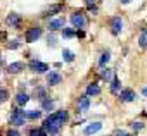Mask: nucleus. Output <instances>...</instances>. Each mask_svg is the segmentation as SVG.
<instances>
[{"label": "nucleus", "instance_id": "nucleus-1", "mask_svg": "<svg viewBox=\"0 0 147 136\" xmlns=\"http://www.w3.org/2000/svg\"><path fill=\"white\" fill-rule=\"evenodd\" d=\"M45 121H47V122H52V124L62 126V124H66V121H67V112H66V110H57V112L50 114Z\"/></svg>", "mask_w": 147, "mask_h": 136}, {"label": "nucleus", "instance_id": "nucleus-2", "mask_svg": "<svg viewBox=\"0 0 147 136\" xmlns=\"http://www.w3.org/2000/svg\"><path fill=\"white\" fill-rule=\"evenodd\" d=\"M24 119H26V112L21 110V109H14V110L11 112L9 122L14 124V126H23V124H24Z\"/></svg>", "mask_w": 147, "mask_h": 136}, {"label": "nucleus", "instance_id": "nucleus-3", "mask_svg": "<svg viewBox=\"0 0 147 136\" xmlns=\"http://www.w3.org/2000/svg\"><path fill=\"white\" fill-rule=\"evenodd\" d=\"M71 24L75 28H85L87 26V17L83 12H75L71 14Z\"/></svg>", "mask_w": 147, "mask_h": 136}, {"label": "nucleus", "instance_id": "nucleus-4", "mask_svg": "<svg viewBox=\"0 0 147 136\" xmlns=\"http://www.w3.org/2000/svg\"><path fill=\"white\" fill-rule=\"evenodd\" d=\"M28 69H31L33 73H47V69H49V65L45 64V62H40V60H30L28 62Z\"/></svg>", "mask_w": 147, "mask_h": 136}, {"label": "nucleus", "instance_id": "nucleus-5", "mask_svg": "<svg viewBox=\"0 0 147 136\" xmlns=\"http://www.w3.org/2000/svg\"><path fill=\"white\" fill-rule=\"evenodd\" d=\"M42 28H38V26H33V28H30L28 31H26V41L28 43H35L40 36H42Z\"/></svg>", "mask_w": 147, "mask_h": 136}, {"label": "nucleus", "instance_id": "nucleus-6", "mask_svg": "<svg viewBox=\"0 0 147 136\" xmlns=\"http://www.w3.org/2000/svg\"><path fill=\"white\" fill-rule=\"evenodd\" d=\"M135 91L133 90H130V88H125V90H121L119 91V100L121 102H133L135 100Z\"/></svg>", "mask_w": 147, "mask_h": 136}, {"label": "nucleus", "instance_id": "nucleus-7", "mask_svg": "<svg viewBox=\"0 0 147 136\" xmlns=\"http://www.w3.org/2000/svg\"><path fill=\"white\" fill-rule=\"evenodd\" d=\"M100 129H102V122H99V121H97V122L88 124V126L83 129V134H85V136H92V134H95V133H97V131H100Z\"/></svg>", "mask_w": 147, "mask_h": 136}, {"label": "nucleus", "instance_id": "nucleus-8", "mask_svg": "<svg viewBox=\"0 0 147 136\" xmlns=\"http://www.w3.org/2000/svg\"><path fill=\"white\" fill-rule=\"evenodd\" d=\"M5 21H7V24H9L11 28H16V29H18V28L21 26V16H19V14H16V12L9 14Z\"/></svg>", "mask_w": 147, "mask_h": 136}, {"label": "nucleus", "instance_id": "nucleus-9", "mask_svg": "<svg viewBox=\"0 0 147 136\" xmlns=\"http://www.w3.org/2000/svg\"><path fill=\"white\" fill-rule=\"evenodd\" d=\"M111 31H113V35H119L123 31V21H121V17H113L111 19Z\"/></svg>", "mask_w": 147, "mask_h": 136}, {"label": "nucleus", "instance_id": "nucleus-10", "mask_svg": "<svg viewBox=\"0 0 147 136\" xmlns=\"http://www.w3.org/2000/svg\"><path fill=\"white\" fill-rule=\"evenodd\" d=\"M23 69H24V64H23V62H12V64L7 65V73H9V74H18V73H21Z\"/></svg>", "mask_w": 147, "mask_h": 136}, {"label": "nucleus", "instance_id": "nucleus-11", "mask_svg": "<svg viewBox=\"0 0 147 136\" xmlns=\"http://www.w3.org/2000/svg\"><path fill=\"white\" fill-rule=\"evenodd\" d=\"M47 81H49L50 86H55V85H59V83L62 81V76H61L59 73H49V74H47Z\"/></svg>", "mask_w": 147, "mask_h": 136}, {"label": "nucleus", "instance_id": "nucleus-12", "mask_svg": "<svg viewBox=\"0 0 147 136\" xmlns=\"http://www.w3.org/2000/svg\"><path fill=\"white\" fill-rule=\"evenodd\" d=\"M64 17H59V19H52L50 21V24H49V28H50V31H57V29H61L62 26H64Z\"/></svg>", "mask_w": 147, "mask_h": 136}, {"label": "nucleus", "instance_id": "nucleus-13", "mask_svg": "<svg viewBox=\"0 0 147 136\" xmlns=\"http://www.w3.org/2000/svg\"><path fill=\"white\" fill-rule=\"evenodd\" d=\"M119 88H121V81L118 78H113L111 79V93L113 95H119Z\"/></svg>", "mask_w": 147, "mask_h": 136}, {"label": "nucleus", "instance_id": "nucleus-14", "mask_svg": "<svg viewBox=\"0 0 147 136\" xmlns=\"http://www.w3.org/2000/svg\"><path fill=\"white\" fill-rule=\"evenodd\" d=\"M88 109H90V98H88V95H83L80 98V110L82 112H87Z\"/></svg>", "mask_w": 147, "mask_h": 136}, {"label": "nucleus", "instance_id": "nucleus-15", "mask_svg": "<svg viewBox=\"0 0 147 136\" xmlns=\"http://www.w3.org/2000/svg\"><path fill=\"white\" fill-rule=\"evenodd\" d=\"M28 100H30V97H28L26 93H23V91H19V93H18V97H16V103H18L19 107L26 105V103H28Z\"/></svg>", "mask_w": 147, "mask_h": 136}, {"label": "nucleus", "instance_id": "nucleus-16", "mask_svg": "<svg viewBox=\"0 0 147 136\" xmlns=\"http://www.w3.org/2000/svg\"><path fill=\"white\" fill-rule=\"evenodd\" d=\"M99 93H100L99 85H95V83L88 85V88H87V95H88V97H92V95H99Z\"/></svg>", "mask_w": 147, "mask_h": 136}, {"label": "nucleus", "instance_id": "nucleus-17", "mask_svg": "<svg viewBox=\"0 0 147 136\" xmlns=\"http://www.w3.org/2000/svg\"><path fill=\"white\" fill-rule=\"evenodd\" d=\"M35 98H40V100H45V98H47V90H45V88H42V86H38V88H35Z\"/></svg>", "mask_w": 147, "mask_h": 136}, {"label": "nucleus", "instance_id": "nucleus-18", "mask_svg": "<svg viewBox=\"0 0 147 136\" xmlns=\"http://www.w3.org/2000/svg\"><path fill=\"white\" fill-rule=\"evenodd\" d=\"M62 59L66 62H73V60H75V53H73L71 50H67V48H64L62 50Z\"/></svg>", "mask_w": 147, "mask_h": 136}, {"label": "nucleus", "instance_id": "nucleus-19", "mask_svg": "<svg viewBox=\"0 0 147 136\" xmlns=\"http://www.w3.org/2000/svg\"><path fill=\"white\" fill-rule=\"evenodd\" d=\"M47 134H49V133H47V129H45L43 126H42L40 129H31V131H30V136H47Z\"/></svg>", "mask_w": 147, "mask_h": 136}, {"label": "nucleus", "instance_id": "nucleus-20", "mask_svg": "<svg viewBox=\"0 0 147 136\" xmlns=\"http://www.w3.org/2000/svg\"><path fill=\"white\" fill-rule=\"evenodd\" d=\"M52 107H54V100H52V98L42 100V110H50Z\"/></svg>", "mask_w": 147, "mask_h": 136}, {"label": "nucleus", "instance_id": "nucleus-21", "mask_svg": "<svg viewBox=\"0 0 147 136\" xmlns=\"http://www.w3.org/2000/svg\"><path fill=\"white\" fill-rule=\"evenodd\" d=\"M138 45H140L142 48H145V47H147V29H144V31L140 33V38H138Z\"/></svg>", "mask_w": 147, "mask_h": 136}, {"label": "nucleus", "instance_id": "nucleus-22", "mask_svg": "<svg viewBox=\"0 0 147 136\" xmlns=\"http://www.w3.org/2000/svg\"><path fill=\"white\" fill-rule=\"evenodd\" d=\"M62 11V4H57V5H54V7H50L43 16H52V14H55V12H61Z\"/></svg>", "mask_w": 147, "mask_h": 136}, {"label": "nucleus", "instance_id": "nucleus-23", "mask_svg": "<svg viewBox=\"0 0 147 136\" xmlns=\"http://www.w3.org/2000/svg\"><path fill=\"white\" fill-rule=\"evenodd\" d=\"M109 59H111V53H109V52H104V53H102V57H100V60H99V65H100V67H104V65L109 62Z\"/></svg>", "mask_w": 147, "mask_h": 136}, {"label": "nucleus", "instance_id": "nucleus-24", "mask_svg": "<svg viewBox=\"0 0 147 136\" xmlns=\"http://www.w3.org/2000/svg\"><path fill=\"white\" fill-rule=\"evenodd\" d=\"M42 115V110H31V112H26V119H38Z\"/></svg>", "mask_w": 147, "mask_h": 136}, {"label": "nucleus", "instance_id": "nucleus-25", "mask_svg": "<svg viewBox=\"0 0 147 136\" xmlns=\"http://www.w3.org/2000/svg\"><path fill=\"white\" fill-rule=\"evenodd\" d=\"M7 98H9V93H7V90H4V88H0V103H4V102H7Z\"/></svg>", "mask_w": 147, "mask_h": 136}, {"label": "nucleus", "instance_id": "nucleus-26", "mask_svg": "<svg viewBox=\"0 0 147 136\" xmlns=\"http://www.w3.org/2000/svg\"><path fill=\"white\" fill-rule=\"evenodd\" d=\"M102 78H104L106 81L113 79V71H111V69H102Z\"/></svg>", "mask_w": 147, "mask_h": 136}, {"label": "nucleus", "instance_id": "nucleus-27", "mask_svg": "<svg viewBox=\"0 0 147 136\" xmlns=\"http://www.w3.org/2000/svg\"><path fill=\"white\" fill-rule=\"evenodd\" d=\"M75 35H76V33L73 31V29H69V28L62 29V36H64V38H73V36H75Z\"/></svg>", "mask_w": 147, "mask_h": 136}, {"label": "nucleus", "instance_id": "nucleus-28", "mask_svg": "<svg viewBox=\"0 0 147 136\" xmlns=\"http://www.w3.org/2000/svg\"><path fill=\"white\" fill-rule=\"evenodd\" d=\"M7 48H9V50H16V48H19V41H9V43H7Z\"/></svg>", "mask_w": 147, "mask_h": 136}, {"label": "nucleus", "instance_id": "nucleus-29", "mask_svg": "<svg viewBox=\"0 0 147 136\" xmlns=\"http://www.w3.org/2000/svg\"><path fill=\"white\" fill-rule=\"evenodd\" d=\"M113 136H131V134H130V133H126V131H123V129H116Z\"/></svg>", "mask_w": 147, "mask_h": 136}, {"label": "nucleus", "instance_id": "nucleus-30", "mask_svg": "<svg viewBox=\"0 0 147 136\" xmlns=\"http://www.w3.org/2000/svg\"><path fill=\"white\" fill-rule=\"evenodd\" d=\"M131 127H133L135 131H140V129H144V124H142V122H133Z\"/></svg>", "mask_w": 147, "mask_h": 136}, {"label": "nucleus", "instance_id": "nucleus-31", "mask_svg": "<svg viewBox=\"0 0 147 136\" xmlns=\"http://www.w3.org/2000/svg\"><path fill=\"white\" fill-rule=\"evenodd\" d=\"M7 136H21V133L18 129H9L7 131Z\"/></svg>", "mask_w": 147, "mask_h": 136}, {"label": "nucleus", "instance_id": "nucleus-32", "mask_svg": "<svg viewBox=\"0 0 147 136\" xmlns=\"http://www.w3.org/2000/svg\"><path fill=\"white\" fill-rule=\"evenodd\" d=\"M55 45H57L55 38H52V36H50V38H49V47H55Z\"/></svg>", "mask_w": 147, "mask_h": 136}, {"label": "nucleus", "instance_id": "nucleus-33", "mask_svg": "<svg viewBox=\"0 0 147 136\" xmlns=\"http://www.w3.org/2000/svg\"><path fill=\"white\" fill-rule=\"evenodd\" d=\"M76 36H78V38H83V36H85V33H83V31H80V29H78V33H76Z\"/></svg>", "mask_w": 147, "mask_h": 136}, {"label": "nucleus", "instance_id": "nucleus-34", "mask_svg": "<svg viewBox=\"0 0 147 136\" xmlns=\"http://www.w3.org/2000/svg\"><path fill=\"white\" fill-rule=\"evenodd\" d=\"M142 95H144V97H147V86H144V88H142Z\"/></svg>", "mask_w": 147, "mask_h": 136}, {"label": "nucleus", "instance_id": "nucleus-35", "mask_svg": "<svg viewBox=\"0 0 147 136\" xmlns=\"http://www.w3.org/2000/svg\"><path fill=\"white\" fill-rule=\"evenodd\" d=\"M131 0H121V4H130Z\"/></svg>", "mask_w": 147, "mask_h": 136}]
</instances>
